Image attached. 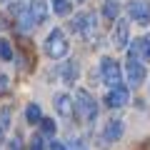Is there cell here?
I'll list each match as a JSON object with an SVG mask.
<instances>
[{"instance_id": "obj_1", "label": "cell", "mask_w": 150, "mask_h": 150, "mask_svg": "<svg viewBox=\"0 0 150 150\" xmlns=\"http://www.w3.org/2000/svg\"><path fill=\"white\" fill-rule=\"evenodd\" d=\"M70 30L73 33H80L85 40H95V35H98V15L93 10H88V13H80V15H75L73 20H70Z\"/></svg>"}, {"instance_id": "obj_2", "label": "cell", "mask_w": 150, "mask_h": 150, "mask_svg": "<svg viewBox=\"0 0 150 150\" xmlns=\"http://www.w3.org/2000/svg\"><path fill=\"white\" fill-rule=\"evenodd\" d=\"M75 110H78V115H80L83 123H95L98 103H95V98H93L88 90H83V88L75 93Z\"/></svg>"}, {"instance_id": "obj_3", "label": "cell", "mask_w": 150, "mask_h": 150, "mask_svg": "<svg viewBox=\"0 0 150 150\" xmlns=\"http://www.w3.org/2000/svg\"><path fill=\"white\" fill-rule=\"evenodd\" d=\"M45 53L53 60H60V58L68 55V40H65V33L60 28H53L48 33V38H45Z\"/></svg>"}, {"instance_id": "obj_4", "label": "cell", "mask_w": 150, "mask_h": 150, "mask_svg": "<svg viewBox=\"0 0 150 150\" xmlns=\"http://www.w3.org/2000/svg\"><path fill=\"white\" fill-rule=\"evenodd\" d=\"M100 73H103V80L110 88L120 85V80H123V70H120L118 60H112V58H103L100 60Z\"/></svg>"}, {"instance_id": "obj_5", "label": "cell", "mask_w": 150, "mask_h": 150, "mask_svg": "<svg viewBox=\"0 0 150 150\" xmlns=\"http://www.w3.org/2000/svg\"><path fill=\"white\" fill-rule=\"evenodd\" d=\"M128 15L138 25H148L150 23V3L148 0H130L128 3Z\"/></svg>"}, {"instance_id": "obj_6", "label": "cell", "mask_w": 150, "mask_h": 150, "mask_svg": "<svg viewBox=\"0 0 150 150\" xmlns=\"http://www.w3.org/2000/svg\"><path fill=\"white\" fill-rule=\"evenodd\" d=\"M125 75H128V83L133 88L143 85V80H145V65L140 63V58H128V63H125Z\"/></svg>"}, {"instance_id": "obj_7", "label": "cell", "mask_w": 150, "mask_h": 150, "mask_svg": "<svg viewBox=\"0 0 150 150\" xmlns=\"http://www.w3.org/2000/svg\"><path fill=\"white\" fill-rule=\"evenodd\" d=\"M128 40H130V25H128V20H118L115 28H112V35H110L112 48H115V50L128 48Z\"/></svg>"}, {"instance_id": "obj_8", "label": "cell", "mask_w": 150, "mask_h": 150, "mask_svg": "<svg viewBox=\"0 0 150 150\" xmlns=\"http://www.w3.org/2000/svg\"><path fill=\"white\" fill-rule=\"evenodd\" d=\"M128 100H130V95H128V88L125 85H112L110 93L105 95V103L110 108H123Z\"/></svg>"}, {"instance_id": "obj_9", "label": "cell", "mask_w": 150, "mask_h": 150, "mask_svg": "<svg viewBox=\"0 0 150 150\" xmlns=\"http://www.w3.org/2000/svg\"><path fill=\"white\" fill-rule=\"evenodd\" d=\"M123 138V120H110V123L105 125V130H103V140L105 143H118V140Z\"/></svg>"}, {"instance_id": "obj_10", "label": "cell", "mask_w": 150, "mask_h": 150, "mask_svg": "<svg viewBox=\"0 0 150 150\" xmlns=\"http://www.w3.org/2000/svg\"><path fill=\"white\" fill-rule=\"evenodd\" d=\"M53 105H55V110H58L63 118H73V98L70 95L58 93V95L53 98Z\"/></svg>"}, {"instance_id": "obj_11", "label": "cell", "mask_w": 150, "mask_h": 150, "mask_svg": "<svg viewBox=\"0 0 150 150\" xmlns=\"http://www.w3.org/2000/svg\"><path fill=\"white\" fill-rule=\"evenodd\" d=\"M78 73H80V68H78L75 60H68V63H63V68H60V78H63L65 85H73V83L78 80Z\"/></svg>"}, {"instance_id": "obj_12", "label": "cell", "mask_w": 150, "mask_h": 150, "mask_svg": "<svg viewBox=\"0 0 150 150\" xmlns=\"http://www.w3.org/2000/svg\"><path fill=\"white\" fill-rule=\"evenodd\" d=\"M28 8H30V13L35 15L38 25H43V23L48 20V0H30Z\"/></svg>"}, {"instance_id": "obj_13", "label": "cell", "mask_w": 150, "mask_h": 150, "mask_svg": "<svg viewBox=\"0 0 150 150\" xmlns=\"http://www.w3.org/2000/svg\"><path fill=\"white\" fill-rule=\"evenodd\" d=\"M35 25H38V20H35V15L30 13V8H23V10L18 13V28H20L23 33H30Z\"/></svg>"}, {"instance_id": "obj_14", "label": "cell", "mask_w": 150, "mask_h": 150, "mask_svg": "<svg viewBox=\"0 0 150 150\" xmlns=\"http://www.w3.org/2000/svg\"><path fill=\"white\" fill-rule=\"evenodd\" d=\"M103 15H105L108 20H118V15H120V0H105Z\"/></svg>"}, {"instance_id": "obj_15", "label": "cell", "mask_w": 150, "mask_h": 150, "mask_svg": "<svg viewBox=\"0 0 150 150\" xmlns=\"http://www.w3.org/2000/svg\"><path fill=\"white\" fill-rule=\"evenodd\" d=\"M25 120H28L30 125L43 120V112H40V105H38V103H30V105L25 108Z\"/></svg>"}, {"instance_id": "obj_16", "label": "cell", "mask_w": 150, "mask_h": 150, "mask_svg": "<svg viewBox=\"0 0 150 150\" xmlns=\"http://www.w3.org/2000/svg\"><path fill=\"white\" fill-rule=\"evenodd\" d=\"M50 5L58 15H68L70 13V0H50Z\"/></svg>"}, {"instance_id": "obj_17", "label": "cell", "mask_w": 150, "mask_h": 150, "mask_svg": "<svg viewBox=\"0 0 150 150\" xmlns=\"http://www.w3.org/2000/svg\"><path fill=\"white\" fill-rule=\"evenodd\" d=\"M40 130H43V135H50V138H53L55 130H58V125H55V120L43 118V120H40Z\"/></svg>"}, {"instance_id": "obj_18", "label": "cell", "mask_w": 150, "mask_h": 150, "mask_svg": "<svg viewBox=\"0 0 150 150\" xmlns=\"http://www.w3.org/2000/svg\"><path fill=\"white\" fill-rule=\"evenodd\" d=\"M0 60H5V63H13V48L8 40H0Z\"/></svg>"}, {"instance_id": "obj_19", "label": "cell", "mask_w": 150, "mask_h": 150, "mask_svg": "<svg viewBox=\"0 0 150 150\" xmlns=\"http://www.w3.org/2000/svg\"><path fill=\"white\" fill-rule=\"evenodd\" d=\"M140 60H150V35L140 38Z\"/></svg>"}, {"instance_id": "obj_20", "label": "cell", "mask_w": 150, "mask_h": 150, "mask_svg": "<svg viewBox=\"0 0 150 150\" xmlns=\"http://www.w3.org/2000/svg\"><path fill=\"white\" fill-rule=\"evenodd\" d=\"M8 118H10V110H8V108H3V112H0V128H3V130L10 125V120H8Z\"/></svg>"}, {"instance_id": "obj_21", "label": "cell", "mask_w": 150, "mask_h": 150, "mask_svg": "<svg viewBox=\"0 0 150 150\" xmlns=\"http://www.w3.org/2000/svg\"><path fill=\"white\" fill-rule=\"evenodd\" d=\"M30 150H43V135H33V140H30Z\"/></svg>"}, {"instance_id": "obj_22", "label": "cell", "mask_w": 150, "mask_h": 150, "mask_svg": "<svg viewBox=\"0 0 150 150\" xmlns=\"http://www.w3.org/2000/svg\"><path fill=\"white\" fill-rule=\"evenodd\" d=\"M70 150H88L85 143H83L80 138H73V143H70Z\"/></svg>"}, {"instance_id": "obj_23", "label": "cell", "mask_w": 150, "mask_h": 150, "mask_svg": "<svg viewBox=\"0 0 150 150\" xmlns=\"http://www.w3.org/2000/svg\"><path fill=\"white\" fill-rule=\"evenodd\" d=\"M50 150H70L68 145H63L60 140H50Z\"/></svg>"}, {"instance_id": "obj_24", "label": "cell", "mask_w": 150, "mask_h": 150, "mask_svg": "<svg viewBox=\"0 0 150 150\" xmlns=\"http://www.w3.org/2000/svg\"><path fill=\"white\" fill-rule=\"evenodd\" d=\"M0 90H8V75L0 73Z\"/></svg>"}, {"instance_id": "obj_25", "label": "cell", "mask_w": 150, "mask_h": 150, "mask_svg": "<svg viewBox=\"0 0 150 150\" xmlns=\"http://www.w3.org/2000/svg\"><path fill=\"white\" fill-rule=\"evenodd\" d=\"M10 150H20V140H18V138L10 140Z\"/></svg>"}, {"instance_id": "obj_26", "label": "cell", "mask_w": 150, "mask_h": 150, "mask_svg": "<svg viewBox=\"0 0 150 150\" xmlns=\"http://www.w3.org/2000/svg\"><path fill=\"white\" fill-rule=\"evenodd\" d=\"M0 133H3V128H0Z\"/></svg>"}, {"instance_id": "obj_27", "label": "cell", "mask_w": 150, "mask_h": 150, "mask_svg": "<svg viewBox=\"0 0 150 150\" xmlns=\"http://www.w3.org/2000/svg\"><path fill=\"white\" fill-rule=\"evenodd\" d=\"M78 3H83V0H78Z\"/></svg>"}, {"instance_id": "obj_28", "label": "cell", "mask_w": 150, "mask_h": 150, "mask_svg": "<svg viewBox=\"0 0 150 150\" xmlns=\"http://www.w3.org/2000/svg\"><path fill=\"white\" fill-rule=\"evenodd\" d=\"M5 3H8V0H5Z\"/></svg>"}]
</instances>
